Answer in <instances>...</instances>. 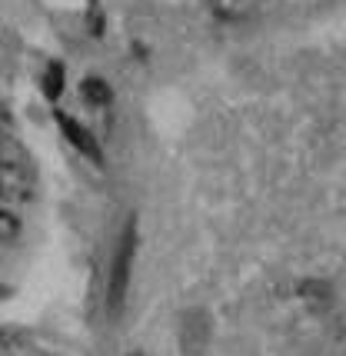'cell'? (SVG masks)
I'll use <instances>...</instances> for the list:
<instances>
[{
    "label": "cell",
    "instance_id": "cell-2",
    "mask_svg": "<svg viewBox=\"0 0 346 356\" xmlns=\"http://www.w3.org/2000/svg\"><path fill=\"white\" fill-rule=\"evenodd\" d=\"M57 124H60L63 137L70 140L80 154L90 156V160H100V147H97V140H94V134H90V130H83V127H80L74 117H63V113L57 117Z\"/></svg>",
    "mask_w": 346,
    "mask_h": 356
},
{
    "label": "cell",
    "instance_id": "cell-4",
    "mask_svg": "<svg viewBox=\"0 0 346 356\" xmlns=\"http://www.w3.org/2000/svg\"><path fill=\"white\" fill-rule=\"evenodd\" d=\"M44 90H47L50 100H57L63 90V67L60 63H50L47 67V74H44Z\"/></svg>",
    "mask_w": 346,
    "mask_h": 356
},
{
    "label": "cell",
    "instance_id": "cell-5",
    "mask_svg": "<svg viewBox=\"0 0 346 356\" xmlns=\"http://www.w3.org/2000/svg\"><path fill=\"white\" fill-rule=\"evenodd\" d=\"M17 230H20V223L14 220V213L0 210V240H10V236H17Z\"/></svg>",
    "mask_w": 346,
    "mask_h": 356
},
{
    "label": "cell",
    "instance_id": "cell-1",
    "mask_svg": "<svg viewBox=\"0 0 346 356\" xmlns=\"http://www.w3.org/2000/svg\"><path fill=\"white\" fill-rule=\"evenodd\" d=\"M33 197V167L20 147L0 143V200L27 203Z\"/></svg>",
    "mask_w": 346,
    "mask_h": 356
},
{
    "label": "cell",
    "instance_id": "cell-3",
    "mask_svg": "<svg viewBox=\"0 0 346 356\" xmlns=\"http://www.w3.org/2000/svg\"><path fill=\"white\" fill-rule=\"evenodd\" d=\"M80 90H83V97H87L90 104H97V107H107V104H110V97H113L110 87H107L100 77H87Z\"/></svg>",
    "mask_w": 346,
    "mask_h": 356
}]
</instances>
